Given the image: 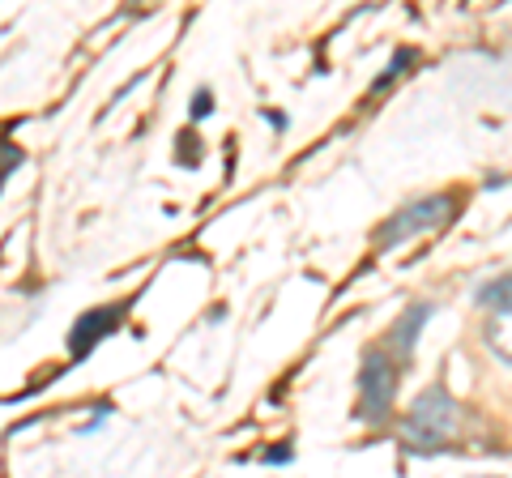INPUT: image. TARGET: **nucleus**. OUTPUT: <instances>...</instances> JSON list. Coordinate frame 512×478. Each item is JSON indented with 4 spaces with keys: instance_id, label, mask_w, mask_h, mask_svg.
Returning <instances> with one entry per match:
<instances>
[{
    "instance_id": "7",
    "label": "nucleus",
    "mask_w": 512,
    "mask_h": 478,
    "mask_svg": "<svg viewBox=\"0 0 512 478\" xmlns=\"http://www.w3.org/2000/svg\"><path fill=\"white\" fill-rule=\"evenodd\" d=\"M478 304H483L487 312H512V274L487 282L483 291H478Z\"/></svg>"
},
{
    "instance_id": "6",
    "label": "nucleus",
    "mask_w": 512,
    "mask_h": 478,
    "mask_svg": "<svg viewBox=\"0 0 512 478\" xmlns=\"http://www.w3.org/2000/svg\"><path fill=\"white\" fill-rule=\"evenodd\" d=\"M483 338L491 346V355H500L504 363H512V312H491Z\"/></svg>"
},
{
    "instance_id": "5",
    "label": "nucleus",
    "mask_w": 512,
    "mask_h": 478,
    "mask_svg": "<svg viewBox=\"0 0 512 478\" xmlns=\"http://www.w3.org/2000/svg\"><path fill=\"white\" fill-rule=\"evenodd\" d=\"M431 312H436V308H431V304H414L406 316H402V321H397L393 325V346H397V355H402V359H410L414 355V342H419V329L431 321Z\"/></svg>"
},
{
    "instance_id": "3",
    "label": "nucleus",
    "mask_w": 512,
    "mask_h": 478,
    "mask_svg": "<svg viewBox=\"0 0 512 478\" xmlns=\"http://www.w3.org/2000/svg\"><path fill=\"white\" fill-rule=\"evenodd\" d=\"M453 197L448 193H440V197H427V201H414V205H406V210H397V218H389L380 227V248H389V244H397V239H406V235H419V231H436V227H444L448 218H453Z\"/></svg>"
},
{
    "instance_id": "8",
    "label": "nucleus",
    "mask_w": 512,
    "mask_h": 478,
    "mask_svg": "<svg viewBox=\"0 0 512 478\" xmlns=\"http://www.w3.org/2000/svg\"><path fill=\"white\" fill-rule=\"evenodd\" d=\"M192 116H197V120H201V116H210V94H205V90L197 94V107H192Z\"/></svg>"
},
{
    "instance_id": "2",
    "label": "nucleus",
    "mask_w": 512,
    "mask_h": 478,
    "mask_svg": "<svg viewBox=\"0 0 512 478\" xmlns=\"http://www.w3.org/2000/svg\"><path fill=\"white\" fill-rule=\"evenodd\" d=\"M393 393H397V368L389 355H372L363 359V372H359V414L367 423H380L384 414L393 410Z\"/></svg>"
},
{
    "instance_id": "1",
    "label": "nucleus",
    "mask_w": 512,
    "mask_h": 478,
    "mask_svg": "<svg viewBox=\"0 0 512 478\" xmlns=\"http://www.w3.org/2000/svg\"><path fill=\"white\" fill-rule=\"evenodd\" d=\"M457 423H461V406L448 397L444 385H431L427 393L414 397V406L402 423V436L414 453H431L457 436Z\"/></svg>"
},
{
    "instance_id": "4",
    "label": "nucleus",
    "mask_w": 512,
    "mask_h": 478,
    "mask_svg": "<svg viewBox=\"0 0 512 478\" xmlns=\"http://www.w3.org/2000/svg\"><path fill=\"white\" fill-rule=\"evenodd\" d=\"M120 321H124V312H120V308H99V312H90L86 321H77L73 338H69L73 355H90V350H94V342H99V338H107V333L116 329Z\"/></svg>"
}]
</instances>
